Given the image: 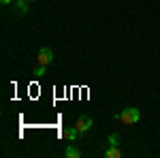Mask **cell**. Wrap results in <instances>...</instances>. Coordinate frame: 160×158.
Segmentation results:
<instances>
[{
    "instance_id": "obj_1",
    "label": "cell",
    "mask_w": 160,
    "mask_h": 158,
    "mask_svg": "<svg viewBox=\"0 0 160 158\" xmlns=\"http://www.w3.org/2000/svg\"><path fill=\"white\" fill-rule=\"evenodd\" d=\"M139 118H141V113H139V109H137V107H126L122 113H115V120L124 122L126 126L137 124V122H139Z\"/></svg>"
},
{
    "instance_id": "obj_2",
    "label": "cell",
    "mask_w": 160,
    "mask_h": 158,
    "mask_svg": "<svg viewBox=\"0 0 160 158\" xmlns=\"http://www.w3.org/2000/svg\"><path fill=\"white\" fill-rule=\"evenodd\" d=\"M37 60H38V64H43V66H47V64H51V62H53V51H51L49 47H43L41 51H38Z\"/></svg>"
},
{
    "instance_id": "obj_3",
    "label": "cell",
    "mask_w": 160,
    "mask_h": 158,
    "mask_svg": "<svg viewBox=\"0 0 160 158\" xmlns=\"http://www.w3.org/2000/svg\"><path fill=\"white\" fill-rule=\"evenodd\" d=\"M75 126H77V130H79L81 135L88 133V130L92 128V118H90V115H81V118L77 120V124H75Z\"/></svg>"
},
{
    "instance_id": "obj_4",
    "label": "cell",
    "mask_w": 160,
    "mask_h": 158,
    "mask_svg": "<svg viewBox=\"0 0 160 158\" xmlns=\"http://www.w3.org/2000/svg\"><path fill=\"white\" fill-rule=\"evenodd\" d=\"M60 135L64 137V139H68V141H75V139H77L81 133H79V130H77V126H75V128H64Z\"/></svg>"
},
{
    "instance_id": "obj_5",
    "label": "cell",
    "mask_w": 160,
    "mask_h": 158,
    "mask_svg": "<svg viewBox=\"0 0 160 158\" xmlns=\"http://www.w3.org/2000/svg\"><path fill=\"white\" fill-rule=\"evenodd\" d=\"M64 154H66V158H81V150L71 143V145L66 147V152H64Z\"/></svg>"
},
{
    "instance_id": "obj_6",
    "label": "cell",
    "mask_w": 160,
    "mask_h": 158,
    "mask_svg": "<svg viewBox=\"0 0 160 158\" xmlns=\"http://www.w3.org/2000/svg\"><path fill=\"white\" fill-rule=\"evenodd\" d=\"M105 156H107V158H120V156H122V152H120V147H118V145H111L109 150L105 152Z\"/></svg>"
},
{
    "instance_id": "obj_7",
    "label": "cell",
    "mask_w": 160,
    "mask_h": 158,
    "mask_svg": "<svg viewBox=\"0 0 160 158\" xmlns=\"http://www.w3.org/2000/svg\"><path fill=\"white\" fill-rule=\"evenodd\" d=\"M13 7H15V11H17V13H26V11H28V2H26V0H15Z\"/></svg>"
},
{
    "instance_id": "obj_8",
    "label": "cell",
    "mask_w": 160,
    "mask_h": 158,
    "mask_svg": "<svg viewBox=\"0 0 160 158\" xmlns=\"http://www.w3.org/2000/svg\"><path fill=\"white\" fill-rule=\"evenodd\" d=\"M109 143H111V145H120V135H111Z\"/></svg>"
},
{
    "instance_id": "obj_9",
    "label": "cell",
    "mask_w": 160,
    "mask_h": 158,
    "mask_svg": "<svg viewBox=\"0 0 160 158\" xmlns=\"http://www.w3.org/2000/svg\"><path fill=\"white\" fill-rule=\"evenodd\" d=\"M34 75H38V77H43V75H45V66H43V64H38V69L34 71Z\"/></svg>"
},
{
    "instance_id": "obj_10",
    "label": "cell",
    "mask_w": 160,
    "mask_h": 158,
    "mask_svg": "<svg viewBox=\"0 0 160 158\" xmlns=\"http://www.w3.org/2000/svg\"><path fill=\"white\" fill-rule=\"evenodd\" d=\"M0 2H2V4H13L15 0H0Z\"/></svg>"
},
{
    "instance_id": "obj_11",
    "label": "cell",
    "mask_w": 160,
    "mask_h": 158,
    "mask_svg": "<svg viewBox=\"0 0 160 158\" xmlns=\"http://www.w3.org/2000/svg\"><path fill=\"white\" fill-rule=\"evenodd\" d=\"M26 2H34V0H26Z\"/></svg>"
}]
</instances>
